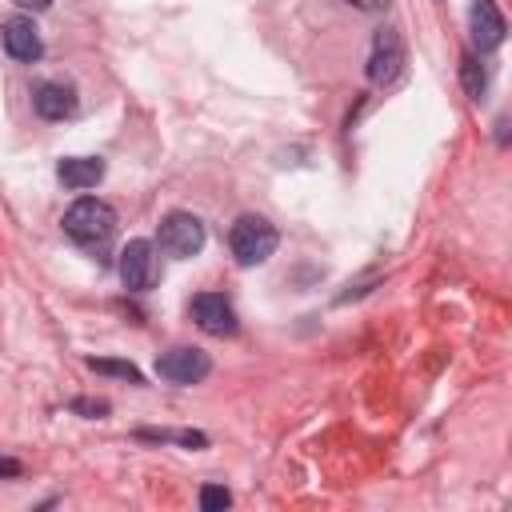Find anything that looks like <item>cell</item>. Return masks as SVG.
Masks as SVG:
<instances>
[{"instance_id": "cell-13", "label": "cell", "mask_w": 512, "mask_h": 512, "mask_svg": "<svg viewBox=\"0 0 512 512\" xmlns=\"http://www.w3.org/2000/svg\"><path fill=\"white\" fill-rule=\"evenodd\" d=\"M88 368H92V372H104V376H124V380L140 384V372H136V364H128V360H88Z\"/></svg>"}, {"instance_id": "cell-2", "label": "cell", "mask_w": 512, "mask_h": 512, "mask_svg": "<svg viewBox=\"0 0 512 512\" xmlns=\"http://www.w3.org/2000/svg\"><path fill=\"white\" fill-rule=\"evenodd\" d=\"M276 244H280V236L264 216H240L228 232V248L236 256V264H244V268L264 264L276 252Z\"/></svg>"}, {"instance_id": "cell-11", "label": "cell", "mask_w": 512, "mask_h": 512, "mask_svg": "<svg viewBox=\"0 0 512 512\" xmlns=\"http://www.w3.org/2000/svg\"><path fill=\"white\" fill-rule=\"evenodd\" d=\"M56 176H60L64 188L84 192V188H96L104 180V160H96V156H68V160H60Z\"/></svg>"}, {"instance_id": "cell-8", "label": "cell", "mask_w": 512, "mask_h": 512, "mask_svg": "<svg viewBox=\"0 0 512 512\" xmlns=\"http://www.w3.org/2000/svg\"><path fill=\"white\" fill-rule=\"evenodd\" d=\"M0 40H4V52H8L12 60H20V64H32V60L44 56L40 32H36V24H32L28 16H12V20H4Z\"/></svg>"}, {"instance_id": "cell-14", "label": "cell", "mask_w": 512, "mask_h": 512, "mask_svg": "<svg viewBox=\"0 0 512 512\" xmlns=\"http://www.w3.org/2000/svg\"><path fill=\"white\" fill-rule=\"evenodd\" d=\"M232 504V492L228 488H220V484H204L200 488V508L204 512H216V508H228Z\"/></svg>"}, {"instance_id": "cell-9", "label": "cell", "mask_w": 512, "mask_h": 512, "mask_svg": "<svg viewBox=\"0 0 512 512\" xmlns=\"http://www.w3.org/2000/svg\"><path fill=\"white\" fill-rule=\"evenodd\" d=\"M468 24H472V44H476V52H496V48L504 44L508 24H504V16H500V8H496L492 0H476L472 12H468Z\"/></svg>"}, {"instance_id": "cell-1", "label": "cell", "mask_w": 512, "mask_h": 512, "mask_svg": "<svg viewBox=\"0 0 512 512\" xmlns=\"http://www.w3.org/2000/svg\"><path fill=\"white\" fill-rule=\"evenodd\" d=\"M64 232L80 248H104L116 236V208L108 200H100V196H80L64 212Z\"/></svg>"}, {"instance_id": "cell-5", "label": "cell", "mask_w": 512, "mask_h": 512, "mask_svg": "<svg viewBox=\"0 0 512 512\" xmlns=\"http://www.w3.org/2000/svg\"><path fill=\"white\" fill-rule=\"evenodd\" d=\"M208 372H212V360L200 348H168L156 356V376L168 384H200Z\"/></svg>"}, {"instance_id": "cell-16", "label": "cell", "mask_w": 512, "mask_h": 512, "mask_svg": "<svg viewBox=\"0 0 512 512\" xmlns=\"http://www.w3.org/2000/svg\"><path fill=\"white\" fill-rule=\"evenodd\" d=\"M352 8H360V12H384L392 0H348Z\"/></svg>"}, {"instance_id": "cell-17", "label": "cell", "mask_w": 512, "mask_h": 512, "mask_svg": "<svg viewBox=\"0 0 512 512\" xmlns=\"http://www.w3.org/2000/svg\"><path fill=\"white\" fill-rule=\"evenodd\" d=\"M12 4H20V8H32V12H44L52 0H12Z\"/></svg>"}, {"instance_id": "cell-4", "label": "cell", "mask_w": 512, "mask_h": 512, "mask_svg": "<svg viewBox=\"0 0 512 512\" xmlns=\"http://www.w3.org/2000/svg\"><path fill=\"white\" fill-rule=\"evenodd\" d=\"M160 276V264H156V248L152 240H128L124 252H120V280L128 292H148Z\"/></svg>"}, {"instance_id": "cell-18", "label": "cell", "mask_w": 512, "mask_h": 512, "mask_svg": "<svg viewBox=\"0 0 512 512\" xmlns=\"http://www.w3.org/2000/svg\"><path fill=\"white\" fill-rule=\"evenodd\" d=\"M0 476H20V464L16 460H0Z\"/></svg>"}, {"instance_id": "cell-7", "label": "cell", "mask_w": 512, "mask_h": 512, "mask_svg": "<svg viewBox=\"0 0 512 512\" xmlns=\"http://www.w3.org/2000/svg\"><path fill=\"white\" fill-rule=\"evenodd\" d=\"M192 320H196L208 336H236V328H240L236 308H232L220 292H200V296H192Z\"/></svg>"}, {"instance_id": "cell-10", "label": "cell", "mask_w": 512, "mask_h": 512, "mask_svg": "<svg viewBox=\"0 0 512 512\" xmlns=\"http://www.w3.org/2000/svg\"><path fill=\"white\" fill-rule=\"evenodd\" d=\"M32 108H36L44 120H64V116L76 112V92H72L68 84H60V80H44V84H36V92H32Z\"/></svg>"}, {"instance_id": "cell-6", "label": "cell", "mask_w": 512, "mask_h": 512, "mask_svg": "<svg viewBox=\"0 0 512 512\" xmlns=\"http://www.w3.org/2000/svg\"><path fill=\"white\" fill-rule=\"evenodd\" d=\"M404 68V40L396 28H380L372 36V52H368V80L372 84H392Z\"/></svg>"}, {"instance_id": "cell-12", "label": "cell", "mask_w": 512, "mask_h": 512, "mask_svg": "<svg viewBox=\"0 0 512 512\" xmlns=\"http://www.w3.org/2000/svg\"><path fill=\"white\" fill-rule=\"evenodd\" d=\"M460 84H464V92H468L472 100H480V96H484L488 76H484V68H480V60H476V52H464V56H460Z\"/></svg>"}, {"instance_id": "cell-3", "label": "cell", "mask_w": 512, "mask_h": 512, "mask_svg": "<svg viewBox=\"0 0 512 512\" xmlns=\"http://www.w3.org/2000/svg\"><path fill=\"white\" fill-rule=\"evenodd\" d=\"M156 240H160V248H164L168 256L188 260V256H196V252L204 248V224H200V216H192V212H168V216L160 220Z\"/></svg>"}, {"instance_id": "cell-15", "label": "cell", "mask_w": 512, "mask_h": 512, "mask_svg": "<svg viewBox=\"0 0 512 512\" xmlns=\"http://www.w3.org/2000/svg\"><path fill=\"white\" fill-rule=\"evenodd\" d=\"M72 412H80V416H104V412H108V400L80 396V400H72Z\"/></svg>"}]
</instances>
